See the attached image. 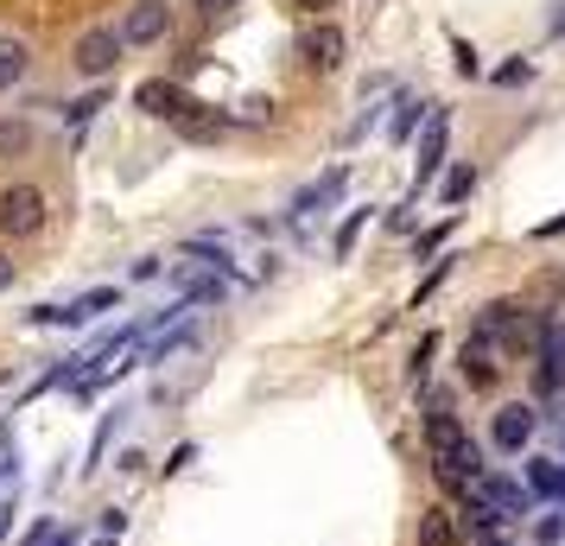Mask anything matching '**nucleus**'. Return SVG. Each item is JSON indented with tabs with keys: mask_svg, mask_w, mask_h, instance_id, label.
<instances>
[{
	"mask_svg": "<svg viewBox=\"0 0 565 546\" xmlns=\"http://www.w3.org/2000/svg\"><path fill=\"white\" fill-rule=\"evenodd\" d=\"M527 77H534V64H502V71H495L502 89H514V83H527Z\"/></svg>",
	"mask_w": 565,
	"mask_h": 546,
	"instance_id": "nucleus-21",
	"label": "nucleus"
},
{
	"mask_svg": "<svg viewBox=\"0 0 565 546\" xmlns=\"http://www.w3.org/2000/svg\"><path fill=\"white\" fill-rule=\"evenodd\" d=\"M235 115H242V121H274V103H267V96H248Z\"/></svg>",
	"mask_w": 565,
	"mask_h": 546,
	"instance_id": "nucleus-19",
	"label": "nucleus"
},
{
	"mask_svg": "<svg viewBox=\"0 0 565 546\" xmlns=\"http://www.w3.org/2000/svg\"><path fill=\"white\" fill-rule=\"evenodd\" d=\"M172 280H179L184 287V306H216V299H223V267H216V260H179V267H172Z\"/></svg>",
	"mask_w": 565,
	"mask_h": 546,
	"instance_id": "nucleus-4",
	"label": "nucleus"
},
{
	"mask_svg": "<svg viewBox=\"0 0 565 546\" xmlns=\"http://www.w3.org/2000/svg\"><path fill=\"white\" fill-rule=\"evenodd\" d=\"M32 71V52L26 39H13V32H0V89H13V83Z\"/></svg>",
	"mask_w": 565,
	"mask_h": 546,
	"instance_id": "nucleus-11",
	"label": "nucleus"
},
{
	"mask_svg": "<svg viewBox=\"0 0 565 546\" xmlns=\"http://www.w3.org/2000/svg\"><path fill=\"white\" fill-rule=\"evenodd\" d=\"M534 426H540V414H534V407H521V400H509V407H495V419H489V439H495V451H509V458H521V451L534 445Z\"/></svg>",
	"mask_w": 565,
	"mask_h": 546,
	"instance_id": "nucleus-3",
	"label": "nucleus"
},
{
	"mask_svg": "<svg viewBox=\"0 0 565 546\" xmlns=\"http://www.w3.org/2000/svg\"><path fill=\"white\" fill-rule=\"evenodd\" d=\"M166 26H172V20H166V7H159V0H147V7H134L128 20H121V32H115V39H121V45H153V39H166Z\"/></svg>",
	"mask_w": 565,
	"mask_h": 546,
	"instance_id": "nucleus-8",
	"label": "nucleus"
},
{
	"mask_svg": "<svg viewBox=\"0 0 565 546\" xmlns=\"http://www.w3.org/2000/svg\"><path fill=\"white\" fill-rule=\"evenodd\" d=\"M470 191H477V172H470V165H451V179H445V204H463Z\"/></svg>",
	"mask_w": 565,
	"mask_h": 546,
	"instance_id": "nucleus-18",
	"label": "nucleus"
},
{
	"mask_svg": "<svg viewBox=\"0 0 565 546\" xmlns=\"http://www.w3.org/2000/svg\"><path fill=\"white\" fill-rule=\"evenodd\" d=\"M140 108H147V115H166V121H172V108H179V89H172V83H140Z\"/></svg>",
	"mask_w": 565,
	"mask_h": 546,
	"instance_id": "nucleus-15",
	"label": "nucleus"
},
{
	"mask_svg": "<svg viewBox=\"0 0 565 546\" xmlns=\"http://www.w3.org/2000/svg\"><path fill=\"white\" fill-rule=\"evenodd\" d=\"M356 235H362V210L343 223V229H337V255H350V248H356Z\"/></svg>",
	"mask_w": 565,
	"mask_h": 546,
	"instance_id": "nucleus-20",
	"label": "nucleus"
},
{
	"mask_svg": "<svg viewBox=\"0 0 565 546\" xmlns=\"http://www.w3.org/2000/svg\"><path fill=\"white\" fill-rule=\"evenodd\" d=\"M7 287H13V260L0 255V292H7Z\"/></svg>",
	"mask_w": 565,
	"mask_h": 546,
	"instance_id": "nucleus-24",
	"label": "nucleus"
},
{
	"mask_svg": "<svg viewBox=\"0 0 565 546\" xmlns=\"http://www.w3.org/2000/svg\"><path fill=\"white\" fill-rule=\"evenodd\" d=\"M527 495H565V464L559 458H527Z\"/></svg>",
	"mask_w": 565,
	"mask_h": 546,
	"instance_id": "nucleus-12",
	"label": "nucleus"
},
{
	"mask_svg": "<svg viewBox=\"0 0 565 546\" xmlns=\"http://www.w3.org/2000/svg\"><path fill=\"white\" fill-rule=\"evenodd\" d=\"M96 108H103V96H83V103H71V121H89Z\"/></svg>",
	"mask_w": 565,
	"mask_h": 546,
	"instance_id": "nucleus-23",
	"label": "nucleus"
},
{
	"mask_svg": "<svg viewBox=\"0 0 565 546\" xmlns=\"http://www.w3.org/2000/svg\"><path fill=\"white\" fill-rule=\"evenodd\" d=\"M426 445H433V470L451 483V490H463L470 477H483V458H477V445H470V432H463V419L451 414V400H445V394H433Z\"/></svg>",
	"mask_w": 565,
	"mask_h": 546,
	"instance_id": "nucleus-1",
	"label": "nucleus"
},
{
	"mask_svg": "<svg viewBox=\"0 0 565 546\" xmlns=\"http://www.w3.org/2000/svg\"><path fill=\"white\" fill-rule=\"evenodd\" d=\"M198 7H204V13H223V7H242V0H198Z\"/></svg>",
	"mask_w": 565,
	"mask_h": 546,
	"instance_id": "nucleus-25",
	"label": "nucleus"
},
{
	"mask_svg": "<svg viewBox=\"0 0 565 546\" xmlns=\"http://www.w3.org/2000/svg\"><path fill=\"white\" fill-rule=\"evenodd\" d=\"M337 191H343V165H337V172H324V179L311 184V191H306V197H299V204H292V210H299V216H311V210L337 204Z\"/></svg>",
	"mask_w": 565,
	"mask_h": 546,
	"instance_id": "nucleus-14",
	"label": "nucleus"
},
{
	"mask_svg": "<svg viewBox=\"0 0 565 546\" xmlns=\"http://www.w3.org/2000/svg\"><path fill=\"white\" fill-rule=\"evenodd\" d=\"M445 133H451V115H445V108H433V121H426V133H419V172H413V197H419V191L438 179V165H445Z\"/></svg>",
	"mask_w": 565,
	"mask_h": 546,
	"instance_id": "nucleus-5",
	"label": "nucleus"
},
{
	"mask_svg": "<svg viewBox=\"0 0 565 546\" xmlns=\"http://www.w3.org/2000/svg\"><path fill=\"white\" fill-rule=\"evenodd\" d=\"M477 546H502V540H477Z\"/></svg>",
	"mask_w": 565,
	"mask_h": 546,
	"instance_id": "nucleus-28",
	"label": "nucleus"
},
{
	"mask_svg": "<svg viewBox=\"0 0 565 546\" xmlns=\"http://www.w3.org/2000/svg\"><path fill=\"white\" fill-rule=\"evenodd\" d=\"M463 382H470V388H495V375H502V350H495V343L489 338H477V331H470V338H463Z\"/></svg>",
	"mask_w": 565,
	"mask_h": 546,
	"instance_id": "nucleus-7",
	"label": "nucleus"
},
{
	"mask_svg": "<svg viewBox=\"0 0 565 546\" xmlns=\"http://www.w3.org/2000/svg\"><path fill=\"white\" fill-rule=\"evenodd\" d=\"M96 546H115V540H96Z\"/></svg>",
	"mask_w": 565,
	"mask_h": 546,
	"instance_id": "nucleus-29",
	"label": "nucleus"
},
{
	"mask_svg": "<svg viewBox=\"0 0 565 546\" xmlns=\"http://www.w3.org/2000/svg\"><path fill=\"white\" fill-rule=\"evenodd\" d=\"M292 7H331V0H292Z\"/></svg>",
	"mask_w": 565,
	"mask_h": 546,
	"instance_id": "nucleus-26",
	"label": "nucleus"
},
{
	"mask_svg": "<svg viewBox=\"0 0 565 546\" xmlns=\"http://www.w3.org/2000/svg\"><path fill=\"white\" fill-rule=\"evenodd\" d=\"M306 64H311V71H337V64H343V32H337L331 20H324V26H311Z\"/></svg>",
	"mask_w": 565,
	"mask_h": 546,
	"instance_id": "nucleus-10",
	"label": "nucleus"
},
{
	"mask_svg": "<svg viewBox=\"0 0 565 546\" xmlns=\"http://www.w3.org/2000/svg\"><path fill=\"white\" fill-rule=\"evenodd\" d=\"M121 527H128V515H121V508H108V515H103V540H121Z\"/></svg>",
	"mask_w": 565,
	"mask_h": 546,
	"instance_id": "nucleus-22",
	"label": "nucleus"
},
{
	"mask_svg": "<svg viewBox=\"0 0 565 546\" xmlns=\"http://www.w3.org/2000/svg\"><path fill=\"white\" fill-rule=\"evenodd\" d=\"M419 546H458V521H451V508H426V515H419Z\"/></svg>",
	"mask_w": 565,
	"mask_h": 546,
	"instance_id": "nucleus-13",
	"label": "nucleus"
},
{
	"mask_svg": "<svg viewBox=\"0 0 565 546\" xmlns=\"http://www.w3.org/2000/svg\"><path fill=\"white\" fill-rule=\"evenodd\" d=\"M172 128H179L184 140H216L230 121H223L216 108H204V103H179V108H172Z\"/></svg>",
	"mask_w": 565,
	"mask_h": 546,
	"instance_id": "nucleus-9",
	"label": "nucleus"
},
{
	"mask_svg": "<svg viewBox=\"0 0 565 546\" xmlns=\"http://www.w3.org/2000/svg\"><path fill=\"white\" fill-rule=\"evenodd\" d=\"M26 147H32V128H26V121H0V159L26 153Z\"/></svg>",
	"mask_w": 565,
	"mask_h": 546,
	"instance_id": "nucleus-16",
	"label": "nucleus"
},
{
	"mask_svg": "<svg viewBox=\"0 0 565 546\" xmlns=\"http://www.w3.org/2000/svg\"><path fill=\"white\" fill-rule=\"evenodd\" d=\"M115 57H121V39H115L108 26H96V32H83V39H77L71 64H77L83 77H108V71H115Z\"/></svg>",
	"mask_w": 565,
	"mask_h": 546,
	"instance_id": "nucleus-6",
	"label": "nucleus"
},
{
	"mask_svg": "<svg viewBox=\"0 0 565 546\" xmlns=\"http://www.w3.org/2000/svg\"><path fill=\"white\" fill-rule=\"evenodd\" d=\"M45 223V191L39 184H7L0 191V235H39Z\"/></svg>",
	"mask_w": 565,
	"mask_h": 546,
	"instance_id": "nucleus-2",
	"label": "nucleus"
},
{
	"mask_svg": "<svg viewBox=\"0 0 565 546\" xmlns=\"http://www.w3.org/2000/svg\"><path fill=\"white\" fill-rule=\"evenodd\" d=\"M394 108H401V115H394V128H387V140H407V133H413V121L426 115V103H413V96H401Z\"/></svg>",
	"mask_w": 565,
	"mask_h": 546,
	"instance_id": "nucleus-17",
	"label": "nucleus"
},
{
	"mask_svg": "<svg viewBox=\"0 0 565 546\" xmlns=\"http://www.w3.org/2000/svg\"><path fill=\"white\" fill-rule=\"evenodd\" d=\"M52 546H77V540H71V534H57V540H52Z\"/></svg>",
	"mask_w": 565,
	"mask_h": 546,
	"instance_id": "nucleus-27",
	"label": "nucleus"
}]
</instances>
